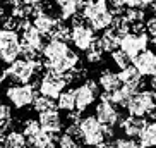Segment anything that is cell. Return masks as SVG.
Segmentation results:
<instances>
[{
  "mask_svg": "<svg viewBox=\"0 0 156 148\" xmlns=\"http://www.w3.org/2000/svg\"><path fill=\"white\" fill-rule=\"evenodd\" d=\"M41 57L46 71L62 74V76L74 71L79 64V55L69 46V43L58 42V40L46 42L41 52Z\"/></svg>",
  "mask_w": 156,
  "mask_h": 148,
  "instance_id": "cell-1",
  "label": "cell"
},
{
  "mask_svg": "<svg viewBox=\"0 0 156 148\" xmlns=\"http://www.w3.org/2000/svg\"><path fill=\"white\" fill-rule=\"evenodd\" d=\"M81 16L94 31H106L113 23V12L106 0H86Z\"/></svg>",
  "mask_w": 156,
  "mask_h": 148,
  "instance_id": "cell-2",
  "label": "cell"
},
{
  "mask_svg": "<svg viewBox=\"0 0 156 148\" xmlns=\"http://www.w3.org/2000/svg\"><path fill=\"white\" fill-rule=\"evenodd\" d=\"M43 60H31L26 57H21L10 64L7 69H4L2 72V81L10 79L14 84H29L33 81V78H36L40 71H41Z\"/></svg>",
  "mask_w": 156,
  "mask_h": 148,
  "instance_id": "cell-3",
  "label": "cell"
},
{
  "mask_svg": "<svg viewBox=\"0 0 156 148\" xmlns=\"http://www.w3.org/2000/svg\"><path fill=\"white\" fill-rule=\"evenodd\" d=\"M81 126V134H83V141L86 146L91 148H105L106 139L113 136V129L106 128L96 119V116H86L79 122Z\"/></svg>",
  "mask_w": 156,
  "mask_h": 148,
  "instance_id": "cell-4",
  "label": "cell"
},
{
  "mask_svg": "<svg viewBox=\"0 0 156 148\" xmlns=\"http://www.w3.org/2000/svg\"><path fill=\"white\" fill-rule=\"evenodd\" d=\"M21 55H23L21 33L12 31V29H2V33H0V57H2V62L10 65Z\"/></svg>",
  "mask_w": 156,
  "mask_h": 148,
  "instance_id": "cell-5",
  "label": "cell"
},
{
  "mask_svg": "<svg viewBox=\"0 0 156 148\" xmlns=\"http://www.w3.org/2000/svg\"><path fill=\"white\" fill-rule=\"evenodd\" d=\"M5 97L14 109L21 110V109L33 105L38 95L36 90H34V84L29 83V84H10L9 88L5 90Z\"/></svg>",
  "mask_w": 156,
  "mask_h": 148,
  "instance_id": "cell-6",
  "label": "cell"
},
{
  "mask_svg": "<svg viewBox=\"0 0 156 148\" xmlns=\"http://www.w3.org/2000/svg\"><path fill=\"white\" fill-rule=\"evenodd\" d=\"M67 86H69V83H67L65 76L51 72V71H46L41 78H40V81H38V91H40V95L50 97L53 100H57L65 91Z\"/></svg>",
  "mask_w": 156,
  "mask_h": 148,
  "instance_id": "cell-7",
  "label": "cell"
},
{
  "mask_svg": "<svg viewBox=\"0 0 156 148\" xmlns=\"http://www.w3.org/2000/svg\"><path fill=\"white\" fill-rule=\"evenodd\" d=\"M100 83L94 81V79L87 78L86 81L79 84L77 88H74L76 91V109L79 112H84L86 109L93 105L96 102V98L100 97Z\"/></svg>",
  "mask_w": 156,
  "mask_h": 148,
  "instance_id": "cell-8",
  "label": "cell"
},
{
  "mask_svg": "<svg viewBox=\"0 0 156 148\" xmlns=\"http://www.w3.org/2000/svg\"><path fill=\"white\" fill-rule=\"evenodd\" d=\"M154 97H153V90H141V91L134 93L129 105L125 107L129 112V116H136V117H146L147 112L153 109L154 105Z\"/></svg>",
  "mask_w": 156,
  "mask_h": 148,
  "instance_id": "cell-9",
  "label": "cell"
},
{
  "mask_svg": "<svg viewBox=\"0 0 156 148\" xmlns=\"http://www.w3.org/2000/svg\"><path fill=\"white\" fill-rule=\"evenodd\" d=\"M94 116H96V119L100 120L101 124L106 126V128H110V129L120 126V122H122V116L117 110V105L112 103L110 100H106V98H101L100 102L96 103V107H94Z\"/></svg>",
  "mask_w": 156,
  "mask_h": 148,
  "instance_id": "cell-10",
  "label": "cell"
},
{
  "mask_svg": "<svg viewBox=\"0 0 156 148\" xmlns=\"http://www.w3.org/2000/svg\"><path fill=\"white\" fill-rule=\"evenodd\" d=\"M72 28V36H70V42L74 43V46L77 50H83L87 52L94 43L98 42L96 35H94V29L86 23H81V24H74L70 26Z\"/></svg>",
  "mask_w": 156,
  "mask_h": 148,
  "instance_id": "cell-11",
  "label": "cell"
},
{
  "mask_svg": "<svg viewBox=\"0 0 156 148\" xmlns=\"http://www.w3.org/2000/svg\"><path fill=\"white\" fill-rule=\"evenodd\" d=\"M151 42V38L147 35V31L144 33H129L122 38V42H120V48L124 52H127L129 55L132 57V60L142 54L144 50H147V43Z\"/></svg>",
  "mask_w": 156,
  "mask_h": 148,
  "instance_id": "cell-12",
  "label": "cell"
},
{
  "mask_svg": "<svg viewBox=\"0 0 156 148\" xmlns=\"http://www.w3.org/2000/svg\"><path fill=\"white\" fill-rule=\"evenodd\" d=\"M147 124H149V122L146 120V117L129 116V117H125V119H122L119 128L122 129L125 138H141L142 131L146 129Z\"/></svg>",
  "mask_w": 156,
  "mask_h": 148,
  "instance_id": "cell-13",
  "label": "cell"
},
{
  "mask_svg": "<svg viewBox=\"0 0 156 148\" xmlns=\"http://www.w3.org/2000/svg\"><path fill=\"white\" fill-rule=\"evenodd\" d=\"M132 64L142 76H153L156 72V52L147 48L132 60Z\"/></svg>",
  "mask_w": 156,
  "mask_h": 148,
  "instance_id": "cell-14",
  "label": "cell"
},
{
  "mask_svg": "<svg viewBox=\"0 0 156 148\" xmlns=\"http://www.w3.org/2000/svg\"><path fill=\"white\" fill-rule=\"evenodd\" d=\"M38 120H40V124H41L43 129L48 131V133L57 134L64 129V119H62L58 110L43 112V114H40V119Z\"/></svg>",
  "mask_w": 156,
  "mask_h": 148,
  "instance_id": "cell-15",
  "label": "cell"
},
{
  "mask_svg": "<svg viewBox=\"0 0 156 148\" xmlns=\"http://www.w3.org/2000/svg\"><path fill=\"white\" fill-rule=\"evenodd\" d=\"M119 78L122 81V84L129 86V88L136 90V91H141V86H142V74L136 69V65H129L127 69H122L119 72Z\"/></svg>",
  "mask_w": 156,
  "mask_h": 148,
  "instance_id": "cell-16",
  "label": "cell"
},
{
  "mask_svg": "<svg viewBox=\"0 0 156 148\" xmlns=\"http://www.w3.org/2000/svg\"><path fill=\"white\" fill-rule=\"evenodd\" d=\"M134 93H137V91L125 86V84H122L119 90H115L112 93H103L101 98H106V100H110L112 103H115V105H119V107H127Z\"/></svg>",
  "mask_w": 156,
  "mask_h": 148,
  "instance_id": "cell-17",
  "label": "cell"
},
{
  "mask_svg": "<svg viewBox=\"0 0 156 148\" xmlns=\"http://www.w3.org/2000/svg\"><path fill=\"white\" fill-rule=\"evenodd\" d=\"M98 83H100V88L103 90V93H112L122 86V81H120L119 74L113 72L112 69L101 71L100 76H98Z\"/></svg>",
  "mask_w": 156,
  "mask_h": 148,
  "instance_id": "cell-18",
  "label": "cell"
},
{
  "mask_svg": "<svg viewBox=\"0 0 156 148\" xmlns=\"http://www.w3.org/2000/svg\"><path fill=\"white\" fill-rule=\"evenodd\" d=\"M57 23H58V19H55L51 14H48L46 10L33 17V26L41 33L43 36L45 35H51L53 29H55V26H57Z\"/></svg>",
  "mask_w": 156,
  "mask_h": 148,
  "instance_id": "cell-19",
  "label": "cell"
},
{
  "mask_svg": "<svg viewBox=\"0 0 156 148\" xmlns=\"http://www.w3.org/2000/svg\"><path fill=\"white\" fill-rule=\"evenodd\" d=\"M120 42H122V38H120L112 28L103 31L101 36L98 38V43H100V46L103 48V52H108V54H113L115 50H119Z\"/></svg>",
  "mask_w": 156,
  "mask_h": 148,
  "instance_id": "cell-20",
  "label": "cell"
},
{
  "mask_svg": "<svg viewBox=\"0 0 156 148\" xmlns=\"http://www.w3.org/2000/svg\"><path fill=\"white\" fill-rule=\"evenodd\" d=\"M28 143L31 148H57L58 146V136L43 129L40 134H36L34 138L29 139Z\"/></svg>",
  "mask_w": 156,
  "mask_h": 148,
  "instance_id": "cell-21",
  "label": "cell"
},
{
  "mask_svg": "<svg viewBox=\"0 0 156 148\" xmlns=\"http://www.w3.org/2000/svg\"><path fill=\"white\" fill-rule=\"evenodd\" d=\"M2 146L4 148H28V138L23 131H10L2 136Z\"/></svg>",
  "mask_w": 156,
  "mask_h": 148,
  "instance_id": "cell-22",
  "label": "cell"
},
{
  "mask_svg": "<svg viewBox=\"0 0 156 148\" xmlns=\"http://www.w3.org/2000/svg\"><path fill=\"white\" fill-rule=\"evenodd\" d=\"M57 105H58V110H64V112L77 110V109H76V91H74V88L65 90V91L57 98Z\"/></svg>",
  "mask_w": 156,
  "mask_h": 148,
  "instance_id": "cell-23",
  "label": "cell"
},
{
  "mask_svg": "<svg viewBox=\"0 0 156 148\" xmlns=\"http://www.w3.org/2000/svg\"><path fill=\"white\" fill-rule=\"evenodd\" d=\"M110 28L113 29L120 38H124L125 35H129V33L132 31V23L127 19L125 14H120V16H115L113 17V23H112Z\"/></svg>",
  "mask_w": 156,
  "mask_h": 148,
  "instance_id": "cell-24",
  "label": "cell"
},
{
  "mask_svg": "<svg viewBox=\"0 0 156 148\" xmlns=\"http://www.w3.org/2000/svg\"><path fill=\"white\" fill-rule=\"evenodd\" d=\"M33 110L38 112V114H43V112H50V110H58V105L53 98L45 97V95H38L34 103H33Z\"/></svg>",
  "mask_w": 156,
  "mask_h": 148,
  "instance_id": "cell-25",
  "label": "cell"
},
{
  "mask_svg": "<svg viewBox=\"0 0 156 148\" xmlns=\"http://www.w3.org/2000/svg\"><path fill=\"white\" fill-rule=\"evenodd\" d=\"M139 143L144 148H156V120H151L146 126V129L142 131Z\"/></svg>",
  "mask_w": 156,
  "mask_h": 148,
  "instance_id": "cell-26",
  "label": "cell"
},
{
  "mask_svg": "<svg viewBox=\"0 0 156 148\" xmlns=\"http://www.w3.org/2000/svg\"><path fill=\"white\" fill-rule=\"evenodd\" d=\"M70 36H72V28H69L64 21H58L53 33L50 35L51 40H58V42H65V43L70 42Z\"/></svg>",
  "mask_w": 156,
  "mask_h": 148,
  "instance_id": "cell-27",
  "label": "cell"
},
{
  "mask_svg": "<svg viewBox=\"0 0 156 148\" xmlns=\"http://www.w3.org/2000/svg\"><path fill=\"white\" fill-rule=\"evenodd\" d=\"M41 131H43V128L40 124V120H36V119H26L23 122V133L28 138V141L31 138H34L36 134H40Z\"/></svg>",
  "mask_w": 156,
  "mask_h": 148,
  "instance_id": "cell-28",
  "label": "cell"
},
{
  "mask_svg": "<svg viewBox=\"0 0 156 148\" xmlns=\"http://www.w3.org/2000/svg\"><path fill=\"white\" fill-rule=\"evenodd\" d=\"M112 60H113V64L117 65L120 71L127 69L129 65H132V57L129 55L127 52H124L122 48H119V50H115L113 54H112Z\"/></svg>",
  "mask_w": 156,
  "mask_h": 148,
  "instance_id": "cell-29",
  "label": "cell"
},
{
  "mask_svg": "<svg viewBox=\"0 0 156 148\" xmlns=\"http://www.w3.org/2000/svg\"><path fill=\"white\" fill-rule=\"evenodd\" d=\"M0 122H2V136H4L5 129L12 126V109L7 103L0 105Z\"/></svg>",
  "mask_w": 156,
  "mask_h": 148,
  "instance_id": "cell-30",
  "label": "cell"
},
{
  "mask_svg": "<svg viewBox=\"0 0 156 148\" xmlns=\"http://www.w3.org/2000/svg\"><path fill=\"white\" fill-rule=\"evenodd\" d=\"M103 48L100 46V43H94V45L89 48V50L86 52V60L89 62V64H98V62H101V59H103Z\"/></svg>",
  "mask_w": 156,
  "mask_h": 148,
  "instance_id": "cell-31",
  "label": "cell"
},
{
  "mask_svg": "<svg viewBox=\"0 0 156 148\" xmlns=\"http://www.w3.org/2000/svg\"><path fill=\"white\" fill-rule=\"evenodd\" d=\"M125 16H127V19L132 24H142V23H144V19H146V10H144V9H132V7H129V9L125 10Z\"/></svg>",
  "mask_w": 156,
  "mask_h": 148,
  "instance_id": "cell-32",
  "label": "cell"
},
{
  "mask_svg": "<svg viewBox=\"0 0 156 148\" xmlns=\"http://www.w3.org/2000/svg\"><path fill=\"white\" fill-rule=\"evenodd\" d=\"M115 148H144L139 141H136L134 138H117L112 141Z\"/></svg>",
  "mask_w": 156,
  "mask_h": 148,
  "instance_id": "cell-33",
  "label": "cell"
},
{
  "mask_svg": "<svg viewBox=\"0 0 156 148\" xmlns=\"http://www.w3.org/2000/svg\"><path fill=\"white\" fill-rule=\"evenodd\" d=\"M57 148H79L77 139L72 138L70 134L64 133L62 136H58V146Z\"/></svg>",
  "mask_w": 156,
  "mask_h": 148,
  "instance_id": "cell-34",
  "label": "cell"
},
{
  "mask_svg": "<svg viewBox=\"0 0 156 148\" xmlns=\"http://www.w3.org/2000/svg\"><path fill=\"white\" fill-rule=\"evenodd\" d=\"M129 0H110V5H112V12L113 16H120L124 14V7L127 5Z\"/></svg>",
  "mask_w": 156,
  "mask_h": 148,
  "instance_id": "cell-35",
  "label": "cell"
},
{
  "mask_svg": "<svg viewBox=\"0 0 156 148\" xmlns=\"http://www.w3.org/2000/svg\"><path fill=\"white\" fill-rule=\"evenodd\" d=\"M153 2H154V0H129L127 5L132 7V9H146V7H149Z\"/></svg>",
  "mask_w": 156,
  "mask_h": 148,
  "instance_id": "cell-36",
  "label": "cell"
},
{
  "mask_svg": "<svg viewBox=\"0 0 156 148\" xmlns=\"http://www.w3.org/2000/svg\"><path fill=\"white\" fill-rule=\"evenodd\" d=\"M146 31L149 36H156V16H151V17L146 21Z\"/></svg>",
  "mask_w": 156,
  "mask_h": 148,
  "instance_id": "cell-37",
  "label": "cell"
},
{
  "mask_svg": "<svg viewBox=\"0 0 156 148\" xmlns=\"http://www.w3.org/2000/svg\"><path fill=\"white\" fill-rule=\"evenodd\" d=\"M146 117H149L151 120H156V103L153 105V109H151V110L147 112V116H146Z\"/></svg>",
  "mask_w": 156,
  "mask_h": 148,
  "instance_id": "cell-38",
  "label": "cell"
},
{
  "mask_svg": "<svg viewBox=\"0 0 156 148\" xmlns=\"http://www.w3.org/2000/svg\"><path fill=\"white\" fill-rule=\"evenodd\" d=\"M149 84H151V88H153V90H156V72L151 76V83H149Z\"/></svg>",
  "mask_w": 156,
  "mask_h": 148,
  "instance_id": "cell-39",
  "label": "cell"
},
{
  "mask_svg": "<svg viewBox=\"0 0 156 148\" xmlns=\"http://www.w3.org/2000/svg\"><path fill=\"white\" fill-rule=\"evenodd\" d=\"M43 2H45V0H33V4L36 5V4H43Z\"/></svg>",
  "mask_w": 156,
  "mask_h": 148,
  "instance_id": "cell-40",
  "label": "cell"
},
{
  "mask_svg": "<svg viewBox=\"0 0 156 148\" xmlns=\"http://www.w3.org/2000/svg\"><path fill=\"white\" fill-rule=\"evenodd\" d=\"M151 43H153V45L156 46V36H153V38H151Z\"/></svg>",
  "mask_w": 156,
  "mask_h": 148,
  "instance_id": "cell-41",
  "label": "cell"
},
{
  "mask_svg": "<svg viewBox=\"0 0 156 148\" xmlns=\"http://www.w3.org/2000/svg\"><path fill=\"white\" fill-rule=\"evenodd\" d=\"M153 97H154V102H156V90H153Z\"/></svg>",
  "mask_w": 156,
  "mask_h": 148,
  "instance_id": "cell-42",
  "label": "cell"
}]
</instances>
